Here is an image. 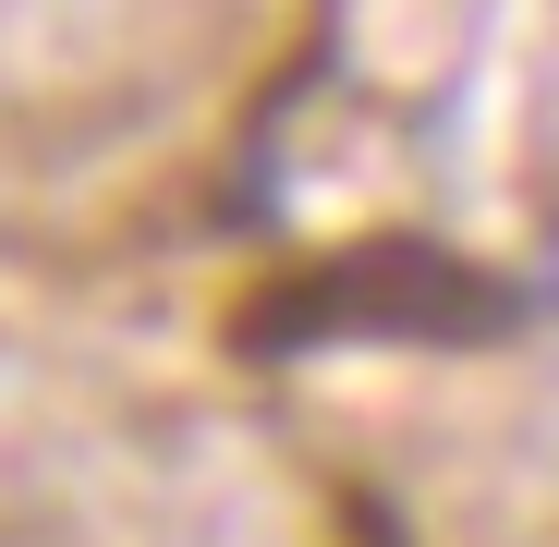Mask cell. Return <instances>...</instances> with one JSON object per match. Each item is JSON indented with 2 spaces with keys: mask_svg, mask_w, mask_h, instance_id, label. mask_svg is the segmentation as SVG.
<instances>
[]
</instances>
